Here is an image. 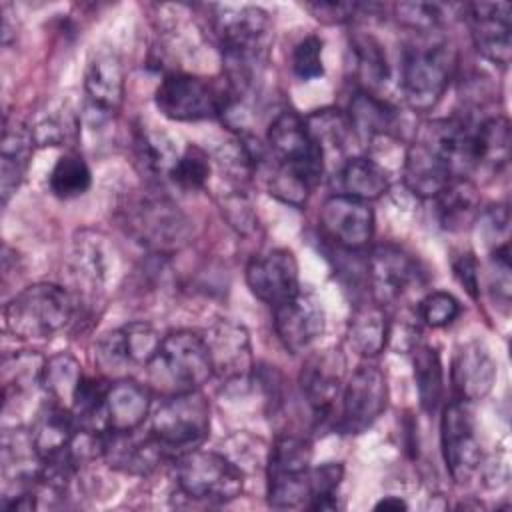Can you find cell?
I'll return each mask as SVG.
<instances>
[{
  "label": "cell",
  "mask_w": 512,
  "mask_h": 512,
  "mask_svg": "<svg viewBox=\"0 0 512 512\" xmlns=\"http://www.w3.org/2000/svg\"><path fill=\"white\" fill-rule=\"evenodd\" d=\"M148 384L166 396L200 390L212 376V364L202 334L174 330L160 340V346L146 366Z\"/></svg>",
  "instance_id": "cell-1"
},
{
  "label": "cell",
  "mask_w": 512,
  "mask_h": 512,
  "mask_svg": "<svg viewBox=\"0 0 512 512\" xmlns=\"http://www.w3.org/2000/svg\"><path fill=\"white\" fill-rule=\"evenodd\" d=\"M4 328L20 340H42L64 330L74 316L72 296L58 284L36 282L4 306Z\"/></svg>",
  "instance_id": "cell-2"
},
{
  "label": "cell",
  "mask_w": 512,
  "mask_h": 512,
  "mask_svg": "<svg viewBox=\"0 0 512 512\" xmlns=\"http://www.w3.org/2000/svg\"><path fill=\"white\" fill-rule=\"evenodd\" d=\"M456 70V50L446 40L406 46L400 66V88L406 104L426 112L444 96Z\"/></svg>",
  "instance_id": "cell-3"
},
{
  "label": "cell",
  "mask_w": 512,
  "mask_h": 512,
  "mask_svg": "<svg viewBox=\"0 0 512 512\" xmlns=\"http://www.w3.org/2000/svg\"><path fill=\"white\" fill-rule=\"evenodd\" d=\"M210 432V404L200 390L166 396L150 420V434L166 454L196 450Z\"/></svg>",
  "instance_id": "cell-4"
},
{
  "label": "cell",
  "mask_w": 512,
  "mask_h": 512,
  "mask_svg": "<svg viewBox=\"0 0 512 512\" xmlns=\"http://www.w3.org/2000/svg\"><path fill=\"white\" fill-rule=\"evenodd\" d=\"M214 32L226 66H264L272 38L268 12L258 6H220L214 16Z\"/></svg>",
  "instance_id": "cell-5"
},
{
  "label": "cell",
  "mask_w": 512,
  "mask_h": 512,
  "mask_svg": "<svg viewBox=\"0 0 512 512\" xmlns=\"http://www.w3.org/2000/svg\"><path fill=\"white\" fill-rule=\"evenodd\" d=\"M176 484L192 500L224 504L240 496L244 474L228 456L196 448L176 456Z\"/></svg>",
  "instance_id": "cell-6"
},
{
  "label": "cell",
  "mask_w": 512,
  "mask_h": 512,
  "mask_svg": "<svg viewBox=\"0 0 512 512\" xmlns=\"http://www.w3.org/2000/svg\"><path fill=\"white\" fill-rule=\"evenodd\" d=\"M312 446L296 434L278 436L266 464V496L272 508L306 506L310 496Z\"/></svg>",
  "instance_id": "cell-7"
},
{
  "label": "cell",
  "mask_w": 512,
  "mask_h": 512,
  "mask_svg": "<svg viewBox=\"0 0 512 512\" xmlns=\"http://www.w3.org/2000/svg\"><path fill=\"white\" fill-rule=\"evenodd\" d=\"M266 142L276 166L296 172L312 188L320 184L326 170V160L300 114L294 110L280 112L268 126Z\"/></svg>",
  "instance_id": "cell-8"
},
{
  "label": "cell",
  "mask_w": 512,
  "mask_h": 512,
  "mask_svg": "<svg viewBox=\"0 0 512 512\" xmlns=\"http://www.w3.org/2000/svg\"><path fill=\"white\" fill-rule=\"evenodd\" d=\"M128 230L142 246L162 256L180 250L190 238L186 216L166 196L140 198L130 210Z\"/></svg>",
  "instance_id": "cell-9"
},
{
  "label": "cell",
  "mask_w": 512,
  "mask_h": 512,
  "mask_svg": "<svg viewBox=\"0 0 512 512\" xmlns=\"http://www.w3.org/2000/svg\"><path fill=\"white\" fill-rule=\"evenodd\" d=\"M224 92L214 90L206 80L186 74H166L154 92L156 108L162 116L176 122H198L220 116Z\"/></svg>",
  "instance_id": "cell-10"
},
{
  "label": "cell",
  "mask_w": 512,
  "mask_h": 512,
  "mask_svg": "<svg viewBox=\"0 0 512 512\" xmlns=\"http://www.w3.org/2000/svg\"><path fill=\"white\" fill-rule=\"evenodd\" d=\"M440 448L450 476L460 484L468 482L482 462L476 422L468 402L456 398L444 406L440 418Z\"/></svg>",
  "instance_id": "cell-11"
},
{
  "label": "cell",
  "mask_w": 512,
  "mask_h": 512,
  "mask_svg": "<svg viewBox=\"0 0 512 512\" xmlns=\"http://www.w3.org/2000/svg\"><path fill=\"white\" fill-rule=\"evenodd\" d=\"M342 410L336 420V428L344 434H360L370 428L386 408L388 384L380 368L362 364L354 370L350 380L344 384Z\"/></svg>",
  "instance_id": "cell-12"
},
{
  "label": "cell",
  "mask_w": 512,
  "mask_h": 512,
  "mask_svg": "<svg viewBox=\"0 0 512 512\" xmlns=\"http://www.w3.org/2000/svg\"><path fill=\"white\" fill-rule=\"evenodd\" d=\"M158 332L146 322H128L102 334L94 346V358L102 372L122 374L128 368H146L160 346Z\"/></svg>",
  "instance_id": "cell-13"
},
{
  "label": "cell",
  "mask_w": 512,
  "mask_h": 512,
  "mask_svg": "<svg viewBox=\"0 0 512 512\" xmlns=\"http://www.w3.org/2000/svg\"><path fill=\"white\" fill-rule=\"evenodd\" d=\"M366 272L372 298L382 306L400 300L406 292L424 282V270L418 260L396 244L376 246L368 256Z\"/></svg>",
  "instance_id": "cell-14"
},
{
  "label": "cell",
  "mask_w": 512,
  "mask_h": 512,
  "mask_svg": "<svg viewBox=\"0 0 512 512\" xmlns=\"http://www.w3.org/2000/svg\"><path fill=\"white\" fill-rule=\"evenodd\" d=\"M202 338L208 348L212 374L228 384H242L248 380L254 368V358L250 336L242 324L218 320L202 334Z\"/></svg>",
  "instance_id": "cell-15"
},
{
  "label": "cell",
  "mask_w": 512,
  "mask_h": 512,
  "mask_svg": "<svg viewBox=\"0 0 512 512\" xmlns=\"http://www.w3.org/2000/svg\"><path fill=\"white\" fill-rule=\"evenodd\" d=\"M246 284L264 304L276 308L300 292L298 262L286 248H274L250 258L246 266Z\"/></svg>",
  "instance_id": "cell-16"
},
{
  "label": "cell",
  "mask_w": 512,
  "mask_h": 512,
  "mask_svg": "<svg viewBox=\"0 0 512 512\" xmlns=\"http://www.w3.org/2000/svg\"><path fill=\"white\" fill-rule=\"evenodd\" d=\"M86 114L90 122H104L118 112L124 100V68L116 52L98 50L84 70Z\"/></svg>",
  "instance_id": "cell-17"
},
{
  "label": "cell",
  "mask_w": 512,
  "mask_h": 512,
  "mask_svg": "<svg viewBox=\"0 0 512 512\" xmlns=\"http://www.w3.org/2000/svg\"><path fill=\"white\" fill-rule=\"evenodd\" d=\"M324 308L316 294L300 292L274 308V330L282 346L292 352H304L324 334Z\"/></svg>",
  "instance_id": "cell-18"
},
{
  "label": "cell",
  "mask_w": 512,
  "mask_h": 512,
  "mask_svg": "<svg viewBox=\"0 0 512 512\" xmlns=\"http://www.w3.org/2000/svg\"><path fill=\"white\" fill-rule=\"evenodd\" d=\"M470 36L482 58L506 68L512 58V16L508 2H476L466 6Z\"/></svg>",
  "instance_id": "cell-19"
},
{
  "label": "cell",
  "mask_w": 512,
  "mask_h": 512,
  "mask_svg": "<svg viewBox=\"0 0 512 512\" xmlns=\"http://www.w3.org/2000/svg\"><path fill=\"white\" fill-rule=\"evenodd\" d=\"M324 234L344 250H360L374 236V212L368 202L334 194L320 210Z\"/></svg>",
  "instance_id": "cell-20"
},
{
  "label": "cell",
  "mask_w": 512,
  "mask_h": 512,
  "mask_svg": "<svg viewBox=\"0 0 512 512\" xmlns=\"http://www.w3.org/2000/svg\"><path fill=\"white\" fill-rule=\"evenodd\" d=\"M344 358L338 350H326L310 356L300 372V388L316 422L326 420L334 400L342 394Z\"/></svg>",
  "instance_id": "cell-21"
},
{
  "label": "cell",
  "mask_w": 512,
  "mask_h": 512,
  "mask_svg": "<svg viewBox=\"0 0 512 512\" xmlns=\"http://www.w3.org/2000/svg\"><path fill=\"white\" fill-rule=\"evenodd\" d=\"M450 378L458 400H482L494 386L496 362L480 340L464 342L454 354Z\"/></svg>",
  "instance_id": "cell-22"
},
{
  "label": "cell",
  "mask_w": 512,
  "mask_h": 512,
  "mask_svg": "<svg viewBox=\"0 0 512 512\" xmlns=\"http://www.w3.org/2000/svg\"><path fill=\"white\" fill-rule=\"evenodd\" d=\"M44 458L40 456L32 432L14 428L2 434V478L4 488H12L14 494L34 490L42 474ZM12 496V494H4Z\"/></svg>",
  "instance_id": "cell-23"
},
{
  "label": "cell",
  "mask_w": 512,
  "mask_h": 512,
  "mask_svg": "<svg viewBox=\"0 0 512 512\" xmlns=\"http://www.w3.org/2000/svg\"><path fill=\"white\" fill-rule=\"evenodd\" d=\"M132 432H112L102 434V458L116 470L126 474L144 476L152 472L166 452L148 432V436H136Z\"/></svg>",
  "instance_id": "cell-24"
},
{
  "label": "cell",
  "mask_w": 512,
  "mask_h": 512,
  "mask_svg": "<svg viewBox=\"0 0 512 512\" xmlns=\"http://www.w3.org/2000/svg\"><path fill=\"white\" fill-rule=\"evenodd\" d=\"M150 402V390L136 380L120 378L112 382L104 398L106 428L112 432L138 430L148 418Z\"/></svg>",
  "instance_id": "cell-25"
},
{
  "label": "cell",
  "mask_w": 512,
  "mask_h": 512,
  "mask_svg": "<svg viewBox=\"0 0 512 512\" xmlns=\"http://www.w3.org/2000/svg\"><path fill=\"white\" fill-rule=\"evenodd\" d=\"M36 142L32 130L22 122L4 120L2 144H0V194L6 204L10 196L18 190L28 170L32 150Z\"/></svg>",
  "instance_id": "cell-26"
},
{
  "label": "cell",
  "mask_w": 512,
  "mask_h": 512,
  "mask_svg": "<svg viewBox=\"0 0 512 512\" xmlns=\"http://www.w3.org/2000/svg\"><path fill=\"white\" fill-rule=\"evenodd\" d=\"M30 432L40 456L50 458L72 446L78 434V424L70 408L48 400L42 404Z\"/></svg>",
  "instance_id": "cell-27"
},
{
  "label": "cell",
  "mask_w": 512,
  "mask_h": 512,
  "mask_svg": "<svg viewBox=\"0 0 512 512\" xmlns=\"http://www.w3.org/2000/svg\"><path fill=\"white\" fill-rule=\"evenodd\" d=\"M346 116L360 144H372L376 138L386 136L396 124V110L370 90H358L350 98Z\"/></svg>",
  "instance_id": "cell-28"
},
{
  "label": "cell",
  "mask_w": 512,
  "mask_h": 512,
  "mask_svg": "<svg viewBox=\"0 0 512 512\" xmlns=\"http://www.w3.org/2000/svg\"><path fill=\"white\" fill-rule=\"evenodd\" d=\"M70 272L86 294H96L108 280V252L94 232H80L70 254Z\"/></svg>",
  "instance_id": "cell-29"
},
{
  "label": "cell",
  "mask_w": 512,
  "mask_h": 512,
  "mask_svg": "<svg viewBox=\"0 0 512 512\" xmlns=\"http://www.w3.org/2000/svg\"><path fill=\"white\" fill-rule=\"evenodd\" d=\"M436 216L444 230H466L480 214V194L470 178H454L436 198Z\"/></svg>",
  "instance_id": "cell-30"
},
{
  "label": "cell",
  "mask_w": 512,
  "mask_h": 512,
  "mask_svg": "<svg viewBox=\"0 0 512 512\" xmlns=\"http://www.w3.org/2000/svg\"><path fill=\"white\" fill-rule=\"evenodd\" d=\"M390 336V320L382 304H358L348 320V342L360 356H376L384 350Z\"/></svg>",
  "instance_id": "cell-31"
},
{
  "label": "cell",
  "mask_w": 512,
  "mask_h": 512,
  "mask_svg": "<svg viewBox=\"0 0 512 512\" xmlns=\"http://www.w3.org/2000/svg\"><path fill=\"white\" fill-rule=\"evenodd\" d=\"M336 178L340 188L338 194H344L362 202L380 198L390 186V178L384 166H380L376 160L368 156L348 158L340 166Z\"/></svg>",
  "instance_id": "cell-32"
},
{
  "label": "cell",
  "mask_w": 512,
  "mask_h": 512,
  "mask_svg": "<svg viewBox=\"0 0 512 512\" xmlns=\"http://www.w3.org/2000/svg\"><path fill=\"white\" fill-rule=\"evenodd\" d=\"M474 170L498 172L510 158V124L504 116H490L474 124Z\"/></svg>",
  "instance_id": "cell-33"
},
{
  "label": "cell",
  "mask_w": 512,
  "mask_h": 512,
  "mask_svg": "<svg viewBox=\"0 0 512 512\" xmlns=\"http://www.w3.org/2000/svg\"><path fill=\"white\" fill-rule=\"evenodd\" d=\"M412 368H414V382H416L420 406L426 412H434L444 392L442 362H440L438 350L428 344L416 346L412 352Z\"/></svg>",
  "instance_id": "cell-34"
},
{
  "label": "cell",
  "mask_w": 512,
  "mask_h": 512,
  "mask_svg": "<svg viewBox=\"0 0 512 512\" xmlns=\"http://www.w3.org/2000/svg\"><path fill=\"white\" fill-rule=\"evenodd\" d=\"M82 378H84V374H82L80 362L68 352H58V354L46 358L44 374H42V388L46 390L50 400L70 408Z\"/></svg>",
  "instance_id": "cell-35"
},
{
  "label": "cell",
  "mask_w": 512,
  "mask_h": 512,
  "mask_svg": "<svg viewBox=\"0 0 512 512\" xmlns=\"http://www.w3.org/2000/svg\"><path fill=\"white\" fill-rule=\"evenodd\" d=\"M304 120L312 138L320 146L326 162L332 154L340 156L342 152H346L350 140L356 138L348 122V116L340 110H316Z\"/></svg>",
  "instance_id": "cell-36"
},
{
  "label": "cell",
  "mask_w": 512,
  "mask_h": 512,
  "mask_svg": "<svg viewBox=\"0 0 512 512\" xmlns=\"http://www.w3.org/2000/svg\"><path fill=\"white\" fill-rule=\"evenodd\" d=\"M92 184V172L86 160L76 152L62 154L50 170L48 186L54 196L62 200L78 198L88 192Z\"/></svg>",
  "instance_id": "cell-37"
},
{
  "label": "cell",
  "mask_w": 512,
  "mask_h": 512,
  "mask_svg": "<svg viewBox=\"0 0 512 512\" xmlns=\"http://www.w3.org/2000/svg\"><path fill=\"white\" fill-rule=\"evenodd\" d=\"M46 358L36 352H20L14 356H6L2 362V382L4 394L10 390L14 394L30 392L36 386H42Z\"/></svg>",
  "instance_id": "cell-38"
},
{
  "label": "cell",
  "mask_w": 512,
  "mask_h": 512,
  "mask_svg": "<svg viewBox=\"0 0 512 512\" xmlns=\"http://www.w3.org/2000/svg\"><path fill=\"white\" fill-rule=\"evenodd\" d=\"M352 54L354 66L360 80L368 88H378L388 78V60L382 50V44L370 34H356L352 38Z\"/></svg>",
  "instance_id": "cell-39"
},
{
  "label": "cell",
  "mask_w": 512,
  "mask_h": 512,
  "mask_svg": "<svg viewBox=\"0 0 512 512\" xmlns=\"http://www.w3.org/2000/svg\"><path fill=\"white\" fill-rule=\"evenodd\" d=\"M210 176V158L198 146H186L172 164L168 178L182 190H200Z\"/></svg>",
  "instance_id": "cell-40"
},
{
  "label": "cell",
  "mask_w": 512,
  "mask_h": 512,
  "mask_svg": "<svg viewBox=\"0 0 512 512\" xmlns=\"http://www.w3.org/2000/svg\"><path fill=\"white\" fill-rule=\"evenodd\" d=\"M344 466L340 462H326L310 468V496L306 502L308 510H336V488L342 480Z\"/></svg>",
  "instance_id": "cell-41"
},
{
  "label": "cell",
  "mask_w": 512,
  "mask_h": 512,
  "mask_svg": "<svg viewBox=\"0 0 512 512\" xmlns=\"http://www.w3.org/2000/svg\"><path fill=\"white\" fill-rule=\"evenodd\" d=\"M138 154L150 172L168 174L180 152L166 134L142 130L138 136Z\"/></svg>",
  "instance_id": "cell-42"
},
{
  "label": "cell",
  "mask_w": 512,
  "mask_h": 512,
  "mask_svg": "<svg viewBox=\"0 0 512 512\" xmlns=\"http://www.w3.org/2000/svg\"><path fill=\"white\" fill-rule=\"evenodd\" d=\"M30 130L38 146H62L76 136L78 118L70 110H54Z\"/></svg>",
  "instance_id": "cell-43"
},
{
  "label": "cell",
  "mask_w": 512,
  "mask_h": 512,
  "mask_svg": "<svg viewBox=\"0 0 512 512\" xmlns=\"http://www.w3.org/2000/svg\"><path fill=\"white\" fill-rule=\"evenodd\" d=\"M460 312H462V306L458 298L444 290L428 292L418 302V316L430 328H442L452 324L460 316Z\"/></svg>",
  "instance_id": "cell-44"
},
{
  "label": "cell",
  "mask_w": 512,
  "mask_h": 512,
  "mask_svg": "<svg viewBox=\"0 0 512 512\" xmlns=\"http://www.w3.org/2000/svg\"><path fill=\"white\" fill-rule=\"evenodd\" d=\"M394 14L400 24L418 32H430L444 20V6L426 2H400L394 6Z\"/></svg>",
  "instance_id": "cell-45"
},
{
  "label": "cell",
  "mask_w": 512,
  "mask_h": 512,
  "mask_svg": "<svg viewBox=\"0 0 512 512\" xmlns=\"http://www.w3.org/2000/svg\"><path fill=\"white\" fill-rule=\"evenodd\" d=\"M322 38L310 34L302 38L292 52V72L300 80H314L324 74L322 62Z\"/></svg>",
  "instance_id": "cell-46"
},
{
  "label": "cell",
  "mask_w": 512,
  "mask_h": 512,
  "mask_svg": "<svg viewBox=\"0 0 512 512\" xmlns=\"http://www.w3.org/2000/svg\"><path fill=\"white\" fill-rule=\"evenodd\" d=\"M488 282H490L492 296L500 304L508 306V302H510V248H508V242L494 246V250L490 254Z\"/></svg>",
  "instance_id": "cell-47"
},
{
  "label": "cell",
  "mask_w": 512,
  "mask_h": 512,
  "mask_svg": "<svg viewBox=\"0 0 512 512\" xmlns=\"http://www.w3.org/2000/svg\"><path fill=\"white\" fill-rule=\"evenodd\" d=\"M304 8L312 12L316 20L326 24H344L354 20V16H358L364 6L358 2H308Z\"/></svg>",
  "instance_id": "cell-48"
},
{
  "label": "cell",
  "mask_w": 512,
  "mask_h": 512,
  "mask_svg": "<svg viewBox=\"0 0 512 512\" xmlns=\"http://www.w3.org/2000/svg\"><path fill=\"white\" fill-rule=\"evenodd\" d=\"M222 212H226L228 222L238 228L240 232H248L252 230L254 224V216L250 210V204L246 202V198L242 194H230L224 198L222 202Z\"/></svg>",
  "instance_id": "cell-49"
},
{
  "label": "cell",
  "mask_w": 512,
  "mask_h": 512,
  "mask_svg": "<svg viewBox=\"0 0 512 512\" xmlns=\"http://www.w3.org/2000/svg\"><path fill=\"white\" fill-rule=\"evenodd\" d=\"M456 280L466 288L472 298H478V262L472 252H462L452 260Z\"/></svg>",
  "instance_id": "cell-50"
},
{
  "label": "cell",
  "mask_w": 512,
  "mask_h": 512,
  "mask_svg": "<svg viewBox=\"0 0 512 512\" xmlns=\"http://www.w3.org/2000/svg\"><path fill=\"white\" fill-rule=\"evenodd\" d=\"M408 504L398 496H384L374 504V510H406Z\"/></svg>",
  "instance_id": "cell-51"
}]
</instances>
